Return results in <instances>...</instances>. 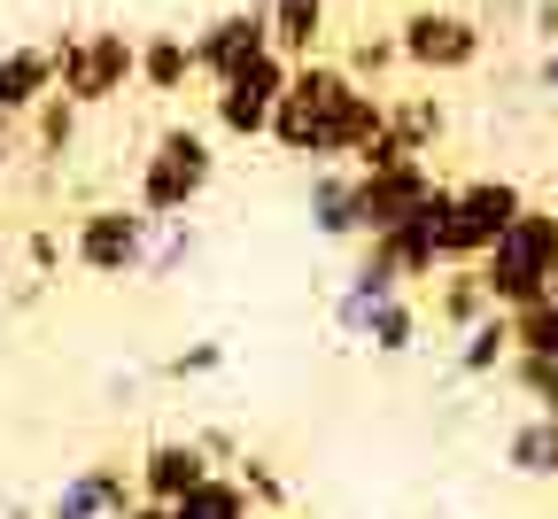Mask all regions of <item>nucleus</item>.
Instances as JSON below:
<instances>
[{
	"mask_svg": "<svg viewBox=\"0 0 558 519\" xmlns=\"http://www.w3.org/2000/svg\"><path fill=\"white\" fill-rule=\"evenodd\" d=\"M481 24H488V32H505V24L527 32V0H481Z\"/></svg>",
	"mask_w": 558,
	"mask_h": 519,
	"instance_id": "nucleus-34",
	"label": "nucleus"
},
{
	"mask_svg": "<svg viewBox=\"0 0 558 519\" xmlns=\"http://www.w3.org/2000/svg\"><path fill=\"white\" fill-rule=\"evenodd\" d=\"M148 226L156 217L140 202H94L78 226H70V264L94 271V279H140V264H148Z\"/></svg>",
	"mask_w": 558,
	"mask_h": 519,
	"instance_id": "nucleus-6",
	"label": "nucleus"
},
{
	"mask_svg": "<svg viewBox=\"0 0 558 519\" xmlns=\"http://www.w3.org/2000/svg\"><path fill=\"white\" fill-rule=\"evenodd\" d=\"M288 55H256V62H241L233 79H218L209 86V132L218 140H264L271 132V109H279V94H288Z\"/></svg>",
	"mask_w": 558,
	"mask_h": 519,
	"instance_id": "nucleus-7",
	"label": "nucleus"
},
{
	"mask_svg": "<svg viewBox=\"0 0 558 519\" xmlns=\"http://www.w3.org/2000/svg\"><path fill=\"white\" fill-rule=\"evenodd\" d=\"M303 209H311V233H318V241H365V217H357V164H311Z\"/></svg>",
	"mask_w": 558,
	"mask_h": 519,
	"instance_id": "nucleus-13",
	"label": "nucleus"
},
{
	"mask_svg": "<svg viewBox=\"0 0 558 519\" xmlns=\"http://www.w3.org/2000/svg\"><path fill=\"white\" fill-rule=\"evenodd\" d=\"M473 271H481V287H488V303H497V311L535 303V294L550 287V271H558V209L550 202H527L512 226L488 241V256Z\"/></svg>",
	"mask_w": 558,
	"mask_h": 519,
	"instance_id": "nucleus-3",
	"label": "nucleus"
},
{
	"mask_svg": "<svg viewBox=\"0 0 558 519\" xmlns=\"http://www.w3.org/2000/svg\"><path fill=\"white\" fill-rule=\"evenodd\" d=\"M16 164V117H0V171Z\"/></svg>",
	"mask_w": 558,
	"mask_h": 519,
	"instance_id": "nucleus-38",
	"label": "nucleus"
},
{
	"mask_svg": "<svg viewBox=\"0 0 558 519\" xmlns=\"http://www.w3.org/2000/svg\"><path fill=\"white\" fill-rule=\"evenodd\" d=\"M209 186H218V132H202V124H163V132L148 140V156H140L132 202L148 209V217H194Z\"/></svg>",
	"mask_w": 558,
	"mask_h": 519,
	"instance_id": "nucleus-2",
	"label": "nucleus"
},
{
	"mask_svg": "<svg viewBox=\"0 0 558 519\" xmlns=\"http://www.w3.org/2000/svg\"><path fill=\"white\" fill-rule=\"evenodd\" d=\"M171 519H256V504H248V488H241V473H202L179 504H171Z\"/></svg>",
	"mask_w": 558,
	"mask_h": 519,
	"instance_id": "nucleus-24",
	"label": "nucleus"
},
{
	"mask_svg": "<svg viewBox=\"0 0 558 519\" xmlns=\"http://www.w3.org/2000/svg\"><path fill=\"white\" fill-rule=\"evenodd\" d=\"M435 186H442V179H435L427 156H403V164H388V171H357V217H365V233L403 226V217L427 202Z\"/></svg>",
	"mask_w": 558,
	"mask_h": 519,
	"instance_id": "nucleus-11",
	"label": "nucleus"
},
{
	"mask_svg": "<svg viewBox=\"0 0 558 519\" xmlns=\"http://www.w3.org/2000/svg\"><path fill=\"white\" fill-rule=\"evenodd\" d=\"M341 70L357 86H380V79H396L403 70V47H396V32H357L349 39V55H341Z\"/></svg>",
	"mask_w": 558,
	"mask_h": 519,
	"instance_id": "nucleus-28",
	"label": "nucleus"
},
{
	"mask_svg": "<svg viewBox=\"0 0 558 519\" xmlns=\"http://www.w3.org/2000/svg\"><path fill=\"white\" fill-rule=\"evenodd\" d=\"M194 249H202L194 217H156V226H148V264H140V279H171V271H186Z\"/></svg>",
	"mask_w": 558,
	"mask_h": 519,
	"instance_id": "nucleus-26",
	"label": "nucleus"
},
{
	"mask_svg": "<svg viewBox=\"0 0 558 519\" xmlns=\"http://www.w3.org/2000/svg\"><path fill=\"white\" fill-rule=\"evenodd\" d=\"M527 209V194L512 179H458L450 186V217H442V256L450 264H481L512 217Z\"/></svg>",
	"mask_w": 558,
	"mask_h": 519,
	"instance_id": "nucleus-8",
	"label": "nucleus"
},
{
	"mask_svg": "<svg viewBox=\"0 0 558 519\" xmlns=\"http://www.w3.org/2000/svg\"><path fill=\"white\" fill-rule=\"evenodd\" d=\"M0 519H32V511H0Z\"/></svg>",
	"mask_w": 558,
	"mask_h": 519,
	"instance_id": "nucleus-40",
	"label": "nucleus"
},
{
	"mask_svg": "<svg viewBox=\"0 0 558 519\" xmlns=\"http://www.w3.org/2000/svg\"><path fill=\"white\" fill-rule=\"evenodd\" d=\"M9 279H16V233L0 226V287H9Z\"/></svg>",
	"mask_w": 558,
	"mask_h": 519,
	"instance_id": "nucleus-37",
	"label": "nucleus"
},
{
	"mask_svg": "<svg viewBox=\"0 0 558 519\" xmlns=\"http://www.w3.org/2000/svg\"><path fill=\"white\" fill-rule=\"evenodd\" d=\"M535 94L558 101V47H535Z\"/></svg>",
	"mask_w": 558,
	"mask_h": 519,
	"instance_id": "nucleus-36",
	"label": "nucleus"
},
{
	"mask_svg": "<svg viewBox=\"0 0 558 519\" xmlns=\"http://www.w3.org/2000/svg\"><path fill=\"white\" fill-rule=\"evenodd\" d=\"M264 47H271L264 9H218V16L194 32V79H202V86H218V79H233L241 62H256Z\"/></svg>",
	"mask_w": 558,
	"mask_h": 519,
	"instance_id": "nucleus-12",
	"label": "nucleus"
},
{
	"mask_svg": "<svg viewBox=\"0 0 558 519\" xmlns=\"http://www.w3.org/2000/svg\"><path fill=\"white\" fill-rule=\"evenodd\" d=\"M505 473L520 481H558V411H527L505 434Z\"/></svg>",
	"mask_w": 558,
	"mask_h": 519,
	"instance_id": "nucleus-19",
	"label": "nucleus"
},
{
	"mask_svg": "<svg viewBox=\"0 0 558 519\" xmlns=\"http://www.w3.org/2000/svg\"><path fill=\"white\" fill-rule=\"evenodd\" d=\"M505 373H512V388H520L535 411H558V357H527V349H512V357H505Z\"/></svg>",
	"mask_w": 558,
	"mask_h": 519,
	"instance_id": "nucleus-30",
	"label": "nucleus"
},
{
	"mask_svg": "<svg viewBox=\"0 0 558 519\" xmlns=\"http://www.w3.org/2000/svg\"><path fill=\"white\" fill-rule=\"evenodd\" d=\"M186 79H194V39L186 32H148L140 39V55H132V86L140 94L171 101V94H186Z\"/></svg>",
	"mask_w": 558,
	"mask_h": 519,
	"instance_id": "nucleus-17",
	"label": "nucleus"
},
{
	"mask_svg": "<svg viewBox=\"0 0 558 519\" xmlns=\"http://www.w3.org/2000/svg\"><path fill=\"white\" fill-rule=\"evenodd\" d=\"M450 519H465V511H450Z\"/></svg>",
	"mask_w": 558,
	"mask_h": 519,
	"instance_id": "nucleus-41",
	"label": "nucleus"
},
{
	"mask_svg": "<svg viewBox=\"0 0 558 519\" xmlns=\"http://www.w3.org/2000/svg\"><path fill=\"white\" fill-rule=\"evenodd\" d=\"M24 124H32V140H39V164L54 171L62 156H78V124H86V109H78V101H62V94H47Z\"/></svg>",
	"mask_w": 558,
	"mask_h": 519,
	"instance_id": "nucleus-25",
	"label": "nucleus"
},
{
	"mask_svg": "<svg viewBox=\"0 0 558 519\" xmlns=\"http://www.w3.org/2000/svg\"><path fill=\"white\" fill-rule=\"evenodd\" d=\"M202 473H218L202 458V442L194 434H163V442H148V450L132 458V481H140V496H156V504H179Z\"/></svg>",
	"mask_w": 558,
	"mask_h": 519,
	"instance_id": "nucleus-14",
	"label": "nucleus"
},
{
	"mask_svg": "<svg viewBox=\"0 0 558 519\" xmlns=\"http://www.w3.org/2000/svg\"><path fill=\"white\" fill-rule=\"evenodd\" d=\"M264 32H271V55L311 62V55H326L333 0H264Z\"/></svg>",
	"mask_w": 558,
	"mask_h": 519,
	"instance_id": "nucleus-16",
	"label": "nucleus"
},
{
	"mask_svg": "<svg viewBox=\"0 0 558 519\" xmlns=\"http://www.w3.org/2000/svg\"><path fill=\"white\" fill-rule=\"evenodd\" d=\"M497 303H488V287H481V271L473 264H442L435 271V326L442 334H465L473 318H488Z\"/></svg>",
	"mask_w": 558,
	"mask_h": 519,
	"instance_id": "nucleus-22",
	"label": "nucleus"
},
{
	"mask_svg": "<svg viewBox=\"0 0 558 519\" xmlns=\"http://www.w3.org/2000/svg\"><path fill=\"white\" fill-rule=\"evenodd\" d=\"M388 294H403V279H396L388 264L357 256V271H349V279H341V294H333V334H341V341H357V334H365V318L388 303Z\"/></svg>",
	"mask_w": 558,
	"mask_h": 519,
	"instance_id": "nucleus-18",
	"label": "nucleus"
},
{
	"mask_svg": "<svg viewBox=\"0 0 558 519\" xmlns=\"http://www.w3.org/2000/svg\"><path fill=\"white\" fill-rule=\"evenodd\" d=\"M527 39L535 47H558V0H527Z\"/></svg>",
	"mask_w": 558,
	"mask_h": 519,
	"instance_id": "nucleus-33",
	"label": "nucleus"
},
{
	"mask_svg": "<svg viewBox=\"0 0 558 519\" xmlns=\"http://www.w3.org/2000/svg\"><path fill=\"white\" fill-rule=\"evenodd\" d=\"M380 124H388V94L357 86L333 55H311V62L288 70V94H279L264 140L295 164H349Z\"/></svg>",
	"mask_w": 558,
	"mask_h": 519,
	"instance_id": "nucleus-1",
	"label": "nucleus"
},
{
	"mask_svg": "<svg viewBox=\"0 0 558 519\" xmlns=\"http://www.w3.org/2000/svg\"><path fill=\"white\" fill-rule=\"evenodd\" d=\"M47 94H54V47H47V39L0 47V117H16V124H24Z\"/></svg>",
	"mask_w": 558,
	"mask_h": 519,
	"instance_id": "nucleus-15",
	"label": "nucleus"
},
{
	"mask_svg": "<svg viewBox=\"0 0 558 519\" xmlns=\"http://www.w3.org/2000/svg\"><path fill=\"white\" fill-rule=\"evenodd\" d=\"M442 217H450V186H435L427 202H418L403 226H388V233H365V256L373 264H388L403 287H418V279H435L450 256H442Z\"/></svg>",
	"mask_w": 558,
	"mask_h": 519,
	"instance_id": "nucleus-9",
	"label": "nucleus"
},
{
	"mask_svg": "<svg viewBox=\"0 0 558 519\" xmlns=\"http://www.w3.org/2000/svg\"><path fill=\"white\" fill-rule=\"evenodd\" d=\"M396 47H403V70L418 79H465L488 55V24L473 9H442V0H418V9L396 16Z\"/></svg>",
	"mask_w": 558,
	"mask_h": 519,
	"instance_id": "nucleus-4",
	"label": "nucleus"
},
{
	"mask_svg": "<svg viewBox=\"0 0 558 519\" xmlns=\"http://www.w3.org/2000/svg\"><path fill=\"white\" fill-rule=\"evenodd\" d=\"M388 132L411 147V156H435V147L450 140V109H442V94H388Z\"/></svg>",
	"mask_w": 558,
	"mask_h": 519,
	"instance_id": "nucleus-21",
	"label": "nucleus"
},
{
	"mask_svg": "<svg viewBox=\"0 0 558 519\" xmlns=\"http://www.w3.org/2000/svg\"><path fill=\"white\" fill-rule=\"evenodd\" d=\"M47 47H54V94H62V101H78V109L124 101L140 39H124V32H109V24H86V32H54Z\"/></svg>",
	"mask_w": 558,
	"mask_h": 519,
	"instance_id": "nucleus-5",
	"label": "nucleus"
},
{
	"mask_svg": "<svg viewBox=\"0 0 558 519\" xmlns=\"http://www.w3.org/2000/svg\"><path fill=\"white\" fill-rule=\"evenodd\" d=\"M124 519H171V504H156V496H140V504H132Z\"/></svg>",
	"mask_w": 558,
	"mask_h": 519,
	"instance_id": "nucleus-39",
	"label": "nucleus"
},
{
	"mask_svg": "<svg viewBox=\"0 0 558 519\" xmlns=\"http://www.w3.org/2000/svg\"><path fill=\"white\" fill-rule=\"evenodd\" d=\"M24 279H39V287L54 279V233H47V226L24 233Z\"/></svg>",
	"mask_w": 558,
	"mask_h": 519,
	"instance_id": "nucleus-32",
	"label": "nucleus"
},
{
	"mask_svg": "<svg viewBox=\"0 0 558 519\" xmlns=\"http://www.w3.org/2000/svg\"><path fill=\"white\" fill-rule=\"evenodd\" d=\"M505 318H512V349L558 357V294H535V303H520V311H505Z\"/></svg>",
	"mask_w": 558,
	"mask_h": 519,
	"instance_id": "nucleus-29",
	"label": "nucleus"
},
{
	"mask_svg": "<svg viewBox=\"0 0 558 519\" xmlns=\"http://www.w3.org/2000/svg\"><path fill=\"white\" fill-rule=\"evenodd\" d=\"M132 504H140L132 466H124V458H94V466H78V473H62V488L47 496L39 519H124Z\"/></svg>",
	"mask_w": 558,
	"mask_h": 519,
	"instance_id": "nucleus-10",
	"label": "nucleus"
},
{
	"mask_svg": "<svg viewBox=\"0 0 558 519\" xmlns=\"http://www.w3.org/2000/svg\"><path fill=\"white\" fill-rule=\"evenodd\" d=\"M505 357H512V318H505V311H488V318H473V326L458 334V373H465V381H497Z\"/></svg>",
	"mask_w": 558,
	"mask_h": 519,
	"instance_id": "nucleus-23",
	"label": "nucleus"
},
{
	"mask_svg": "<svg viewBox=\"0 0 558 519\" xmlns=\"http://www.w3.org/2000/svg\"><path fill=\"white\" fill-rule=\"evenodd\" d=\"M194 442H202V458H209V466H233V458H241V442H233L226 426H202Z\"/></svg>",
	"mask_w": 558,
	"mask_h": 519,
	"instance_id": "nucleus-35",
	"label": "nucleus"
},
{
	"mask_svg": "<svg viewBox=\"0 0 558 519\" xmlns=\"http://www.w3.org/2000/svg\"><path fill=\"white\" fill-rule=\"evenodd\" d=\"M418 341H427V311L411 303V287L388 294V303L365 318V334H357V349H373V357H411Z\"/></svg>",
	"mask_w": 558,
	"mask_h": 519,
	"instance_id": "nucleus-20",
	"label": "nucleus"
},
{
	"mask_svg": "<svg viewBox=\"0 0 558 519\" xmlns=\"http://www.w3.org/2000/svg\"><path fill=\"white\" fill-rule=\"evenodd\" d=\"M226 341H186V349H171L163 357V381H209V373H226Z\"/></svg>",
	"mask_w": 558,
	"mask_h": 519,
	"instance_id": "nucleus-31",
	"label": "nucleus"
},
{
	"mask_svg": "<svg viewBox=\"0 0 558 519\" xmlns=\"http://www.w3.org/2000/svg\"><path fill=\"white\" fill-rule=\"evenodd\" d=\"M233 473H241V488H248V504H256V519H288V511H295V488H288V473H279L271 458H256V450H241V458H233Z\"/></svg>",
	"mask_w": 558,
	"mask_h": 519,
	"instance_id": "nucleus-27",
	"label": "nucleus"
}]
</instances>
